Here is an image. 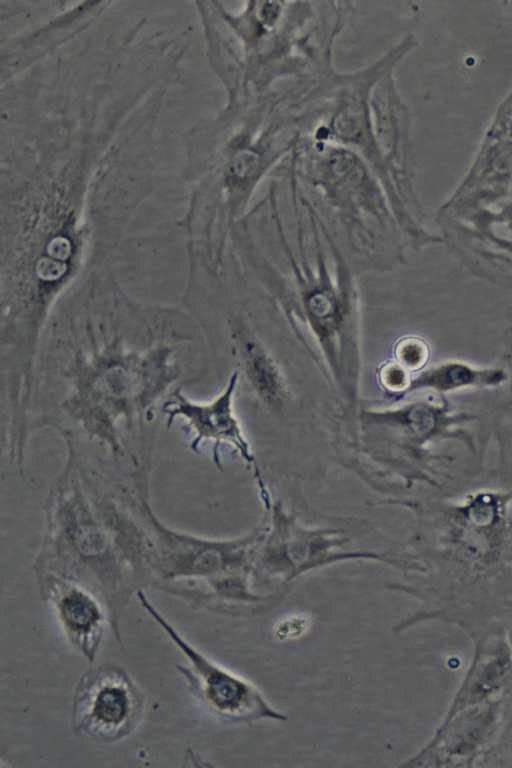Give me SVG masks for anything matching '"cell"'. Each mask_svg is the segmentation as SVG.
I'll use <instances>...</instances> for the list:
<instances>
[{
  "mask_svg": "<svg viewBox=\"0 0 512 768\" xmlns=\"http://www.w3.org/2000/svg\"><path fill=\"white\" fill-rule=\"evenodd\" d=\"M144 696L120 667L90 670L79 681L72 704L71 726L79 736L111 743L129 736L138 726Z\"/></svg>",
  "mask_w": 512,
  "mask_h": 768,
  "instance_id": "obj_1",
  "label": "cell"
},
{
  "mask_svg": "<svg viewBox=\"0 0 512 768\" xmlns=\"http://www.w3.org/2000/svg\"><path fill=\"white\" fill-rule=\"evenodd\" d=\"M139 599L144 609L186 656L190 665L178 668L193 693L212 711L225 717L257 715L284 718L271 710L248 683L222 669L188 643L142 593H139Z\"/></svg>",
  "mask_w": 512,
  "mask_h": 768,
  "instance_id": "obj_2",
  "label": "cell"
},
{
  "mask_svg": "<svg viewBox=\"0 0 512 768\" xmlns=\"http://www.w3.org/2000/svg\"><path fill=\"white\" fill-rule=\"evenodd\" d=\"M49 598L67 637L92 662L103 635V602L75 584L55 586Z\"/></svg>",
  "mask_w": 512,
  "mask_h": 768,
  "instance_id": "obj_3",
  "label": "cell"
},
{
  "mask_svg": "<svg viewBox=\"0 0 512 768\" xmlns=\"http://www.w3.org/2000/svg\"><path fill=\"white\" fill-rule=\"evenodd\" d=\"M249 369L260 389L268 396L275 394L278 388L277 373L266 356L259 349L252 347L249 356Z\"/></svg>",
  "mask_w": 512,
  "mask_h": 768,
  "instance_id": "obj_4",
  "label": "cell"
},
{
  "mask_svg": "<svg viewBox=\"0 0 512 768\" xmlns=\"http://www.w3.org/2000/svg\"><path fill=\"white\" fill-rule=\"evenodd\" d=\"M404 344L405 345H401V348L398 352L401 361L410 366L421 361L420 358L423 352L421 346L414 342H407Z\"/></svg>",
  "mask_w": 512,
  "mask_h": 768,
  "instance_id": "obj_5",
  "label": "cell"
},
{
  "mask_svg": "<svg viewBox=\"0 0 512 768\" xmlns=\"http://www.w3.org/2000/svg\"><path fill=\"white\" fill-rule=\"evenodd\" d=\"M382 378L384 383L391 388H397L405 383V373L398 366H390L385 369Z\"/></svg>",
  "mask_w": 512,
  "mask_h": 768,
  "instance_id": "obj_6",
  "label": "cell"
}]
</instances>
